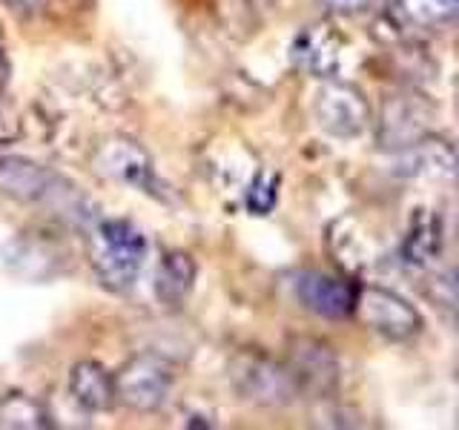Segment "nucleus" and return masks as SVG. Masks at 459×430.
Returning a JSON list of instances; mask_svg holds the SVG:
<instances>
[{
    "label": "nucleus",
    "instance_id": "nucleus-1",
    "mask_svg": "<svg viewBox=\"0 0 459 430\" xmlns=\"http://www.w3.org/2000/svg\"><path fill=\"white\" fill-rule=\"evenodd\" d=\"M0 193L21 201V204H40L49 207L64 221L86 224L92 219V207L75 184H69L64 176L40 167L29 158L6 155L0 158Z\"/></svg>",
    "mask_w": 459,
    "mask_h": 430
},
{
    "label": "nucleus",
    "instance_id": "nucleus-10",
    "mask_svg": "<svg viewBox=\"0 0 459 430\" xmlns=\"http://www.w3.org/2000/svg\"><path fill=\"white\" fill-rule=\"evenodd\" d=\"M296 301L319 319H348L356 305V290L336 276L319 270H296L287 276Z\"/></svg>",
    "mask_w": 459,
    "mask_h": 430
},
{
    "label": "nucleus",
    "instance_id": "nucleus-5",
    "mask_svg": "<svg viewBox=\"0 0 459 430\" xmlns=\"http://www.w3.org/2000/svg\"><path fill=\"white\" fill-rule=\"evenodd\" d=\"M0 258H4V267L14 279L32 284L64 276L72 264V253L66 250V244L47 233H18L4 244Z\"/></svg>",
    "mask_w": 459,
    "mask_h": 430
},
{
    "label": "nucleus",
    "instance_id": "nucleus-11",
    "mask_svg": "<svg viewBox=\"0 0 459 430\" xmlns=\"http://www.w3.org/2000/svg\"><path fill=\"white\" fill-rule=\"evenodd\" d=\"M287 367L299 384V393L327 396L339 387L342 365L336 353L319 339H293L287 348Z\"/></svg>",
    "mask_w": 459,
    "mask_h": 430
},
{
    "label": "nucleus",
    "instance_id": "nucleus-6",
    "mask_svg": "<svg viewBox=\"0 0 459 430\" xmlns=\"http://www.w3.org/2000/svg\"><path fill=\"white\" fill-rule=\"evenodd\" d=\"M313 115L327 135L359 138L370 124V104L356 83L325 81L313 98Z\"/></svg>",
    "mask_w": 459,
    "mask_h": 430
},
{
    "label": "nucleus",
    "instance_id": "nucleus-20",
    "mask_svg": "<svg viewBox=\"0 0 459 430\" xmlns=\"http://www.w3.org/2000/svg\"><path fill=\"white\" fill-rule=\"evenodd\" d=\"M325 4L330 12H339V14H356V12H365L373 0H319Z\"/></svg>",
    "mask_w": 459,
    "mask_h": 430
},
{
    "label": "nucleus",
    "instance_id": "nucleus-7",
    "mask_svg": "<svg viewBox=\"0 0 459 430\" xmlns=\"http://www.w3.org/2000/svg\"><path fill=\"white\" fill-rule=\"evenodd\" d=\"M353 313L368 330L387 341H408L422 330V315L411 301L385 287H365L362 293H356Z\"/></svg>",
    "mask_w": 459,
    "mask_h": 430
},
{
    "label": "nucleus",
    "instance_id": "nucleus-8",
    "mask_svg": "<svg viewBox=\"0 0 459 430\" xmlns=\"http://www.w3.org/2000/svg\"><path fill=\"white\" fill-rule=\"evenodd\" d=\"M92 169L100 178L152 193L158 186L150 152L129 135H109L92 150Z\"/></svg>",
    "mask_w": 459,
    "mask_h": 430
},
{
    "label": "nucleus",
    "instance_id": "nucleus-19",
    "mask_svg": "<svg viewBox=\"0 0 459 430\" xmlns=\"http://www.w3.org/2000/svg\"><path fill=\"white\" fill-rule=\"evenodd\" d=\"M279 198V178L276 176H258L250 186L247 207L258 215H267Z\"/></svg>",
    "mask_w": 459,
    "mask_h": 430
},
{
    "label": "nucleus",
    "instance_id": "nucleus-4",
    "mask_svg": "<svg viewBox=\"0 0 459 430\" xmlns=\"http://www.w3.org/2000/svg\"><path fill=\"white\" fill-rule=\"evenodd\" d=\"M172 384H176L172 365L167 358L152 353H141L135 358H129L112 376L115 401H121L124 408L135 413L161 410L172 396Z\"/></svg>",
    "mask_w": 459,
    "mask_h": 430
},
{
    "label": "nucleus",
    "instance_id": "nucleus-16",
    "mask_svg": "<svg viewBox=\"0 0 459 430\" xmlns=\"http://www.w3.org/2000/svg\"><path fill=\"white\" fill-rule=\"evenodd\" d=\"M0 427L12 430H40L52 427V416L43 401L26 393H9L0 399Z\"/></svg>",
    "mask_w": 459,
    "mask_h": 430
},
{
    "label": "nucleus",
    "instance_id": "nucleus-12",
    "mask_svg": "<svg viewBox=\"0 0 459 430\" xmlns=\"http://www.w3.org/2000/svg\"><path fill=\"white\" fill-rule=\"evenodd\" d=\"M293 64L316 78H330L339 69V38L330 26H307L293 38Z\"/></svg>",
    "mask_w": 459,
    "mask_h": 430
},
{
    "label": "nucleus",
    "instance_id": "nucleus-21",
    "mask_svg": "<svg viewBox=\"0 0 459 430\" xmlns=\"http://www.w3.org/2000/svg\"><path fill=\"white\" fill-rule=\"evenodd\" d=\"M4 4L18 14H35L43 6V0H4Z\"/></svg>",
    "mask_w": 459,
    "mask_h": 430
},
{
    "label": "nucleus",
    "instance_id": "nucleus-9",
    "mask_svg": "<svg viewBox=\"0 0 459 430\" xmlns=\"http://www.w3.org/2000/svg\"><path fill=\"white\" fill-rule=\"evenodd\" d=\"M430 121H434V109L425 98L399 92L385 98L382 104V118L377 129V141L382 150L402 152L420 143L425 135H430Z\"/></svg>",
    "mask_w": 459,
    "mask_h": 430
},
{
    "label": "nucleus",
    "instance_id": "nucleus-17",
    "mask_svg": "<svg viewBox=\"0 0 459 430\" xmlns=\"http://www.w3.org/2000/svg\"><path fill=\"white\" fill-rule=\"evenodd\" d=\"M437 253H439V224H434V219H422L411 229V236L405 241V262L428 264L434 262Z\"/></svg>",
    "mask_w": 459,
    "mask_h": 430
},
{
    "label": "nucleus",
    "instance_id": "nucleus-3",
    "mask_svg": "<svg viewBox=\"0 0 459 430\" xmlns=\"http://www.w3.org/2000/svg\"><path fill=\"white\" fill-rule=\"evenodd\" d=\"M230 382L244 401L258 408H287L299 396L290 367L255 350H244L230 362Z\"/></svg>",
    "mask_w": 459,
    "mask_h": 430
},
{
    "label": "nucleus",
    "instance_id": "nucleus-2",
    "mask_svg": "<svg viewBox=\"0 0 459 430\" xmlns=\"http://www.w3.org/2000/svg\"><path fill=\"white\" fill-rule=\"evenodd\" d=\"M92 270L112 293H126L141 276L147 258V236L129 219H107L92 229Z\"/></svg>",
    "mask_w": 459,
    "mask_h": 430
},
{
    "label": "nucleus",
    "instance_id": "nucleus-13",
    "mask_svg": "<svg viewBox=\"0 0 459 430\" xmlns=\"http://www.w3.org/2000/svg\"><path fill=\"white\" fill-rule=\"evenodd\" d=\"M402 172L416 178H434V181H451L456 172V152L445 138L425 135L420 143L402 150Z\"/></svg>",
    "mask_w": 459,
    "mask_h": 430
},
{
    "label": "nucleus",
    "instance_id": "nucleus-18",
    "mask_svg": "<svg viewBox=\"0 0 459 430\" xmlns=\"http://www.w3.org/2000/svg\"><path fill=\"white\" fill-rule=\"evenodd\" d=\"M399 6L411 21L430 26L451 21L459 9V0H399Z\"/></svg>",
    "mask_w": 459,
    "mask_h": 430
},
{
    "label": "nucleus",
    "instance_id": "nucleus-14",
    "mask_svg": "<svg viewBox=\"0 0 459 430\" xmlns=\"http://www.w3.org/2000/svg\"><path fill=\"white\" fill-rule=\"evenodd\" d=\"M69 393L86 413H104L115 401L112 376L98 362H92V358H83V362L72 365Z\"/></svg>",
    "mask_w": 459,
    "mask_h": 430
},
{
    "label": "nucleus",
    "instance_id": "nucleus-15",
    "mask_svg": "<svg viewBox=\"0 0 459 430\" xmlns=\"http://www.w3.org/2000/svg\"><path fill=\"white\" fill-rule=\"evenodd\" d=\"M193 284H195V262L186 253H169L161 262V267H158L155 296L164 307L176 310L190 296Z\"/></svg>",
    "mask_w": 459,
    "mask_h": 430
}]
</instances>
